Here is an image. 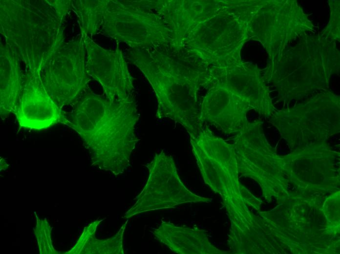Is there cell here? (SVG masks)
<instances>
[{"label":"cell","mask_w":340,"mask_h":254,"mask_svg":"<svg viewBox=\"0 0 340 254\" xmlns=\"http://www.w3.org/2000/svg\"><path fill=\"white\" fill-rule=\"evenodd\" d=\"M139 117L132 96L110 101L90 92L75 102L64 124L82 138L93 165L118 175L129 166L140 140L135 131Z\"/></svg>","instance_id":"cell-1"},{"label":"cell","mask_w":340,"mask_h":254,"mask_svg":"<svg viewBox=\"0 0 340 254\" xmlns=\"http://www.w3.org/2000/svg\"><path fill=\"white\" fill-rule=\"evenodd\" d=\"M128 51V58L142 72L155 92L156 118H169L179 123L190 136L198 134L203 123L196 102L197 84L180 68L166 64L155 51L130 48Z\"/></svg>","instance_id":"cell-2"},{"label":"cell","mask_w":340,"mask_h":254,"mask_svg":"<svg viewBox=\"0 0 340 254\" xmlns=\"http://www.w3.org/2000/svg\"><path fill=\"white\" fill-rule=\"evenodd\" d=\"M146 8L145 0H108L103 33L132 49L156 47L165 42L167 30L159 17Z\"/></svg>","instance_id":"cell-3"},{"label":"cell","mask_w":340,"mask_h":254,"mask_svg":"<svg viewBox=\"0 0 340 254\" xmlns=\"http://www.w3.org/2000/svg\"><path fill=\"white\" fill-rule=\"evenodd\" d=\"M190 143L204 182L220 195L222 203L242 200L234 146L215 136L208 127L190 136Z\"/></svg>","instance_id":"cell-4"},{"label":"cell","mask_w":340,"mask_h":254,"mask_svg":"<svg viewBox=\"0 0 340 254\" xmlns=\"http://www.w3.org/2000/svg\"><path fill=\"white\" fill-rule=\"evenodd\" d=\"M146 167L149 170L147 181L133 205L125 213V218L184 203L212 201L193 193L186 187L178 175L173 157L164 150L156 153Z\"/></svg>","instance_id":"cell-5"},{"label":"cell","mask_w":340,"mask_h":254,"mask_svg":"<svg viewBox=\"0 0 340 254\" xmlns=\"http://www.w3.org/2000/svg\"><path fill=\"white\" fill-rule=\"evenodd\" d=\"M83 37L57 48L41 72L44 87L62 108L76 101L90 79L86 68Z\"/></svg>","instance_id":"cell-6"},{"label":"cell","mask_w":340,"mask_h":254,"mask_svg":"<svg viewBox=\"0 0 340 254\" xmlns=\"http://www.w3.org/2000/svg\"><path fill=\"white\" fill-rule=\"evenodd\" d=\"M82 35L87 54V72L101 84L106 97L115 101L130 96L134 88V78L118 42L115 50H107L97 44L88 35L83 33Z\"/></svg>","instance_id":"cell-7"},{"label":"cell","mask_w":340,"mask_h":254,"mask_svg":"<svg viewBox=\"0 0 340 254\" xmlns=\"http://www.w3.org/2000/svg\"><path fill=\"white\" fill-rule=\"evenodd\" d=\"M21 127L40 130L64 123L66 117L45 90L41 74L24 77L20 101L14 113Z\"/></svg>","instance_id":"cell-8"},{"label":"cell","mask_w":340,"mask_h":254,"mask_svg":"<svg viewBox=\"0 0 340 254\" xmlns=\"http://www.w3.org/2000/svg\"><path fill=\"white\" fill-rule=\"evenodd\" d=\"M245 106L224 87L215 85L206 96L200 110L202 122H208L223 132H240L248 123Z\"/></svg>","instance_id":"cell-9"},{"label":"cell","mask_w":340,"mask_h":254,"mask_svg":"<svg viewBox=\"0 0 340 254\" xmlns=\"http://www.w3.org/2000/svg\"><path fill=\"white\" fill-rule=\"evenodd\" d=\"M154 237L179 254H224L210 242L207 231L196 227L178 226L162 221L153 232Z\"/></svg>","instance_id":"cell-10"},{"label":"cell","mask_w":340,"mask_h":254,"mask_svg":"<svg viewBox=\"0 0 340 254\" xmlns=\"http://www.w3.org/2000/svg\"><path fill=\"white\" fill-rule=\"evenodd\" d=\"M0 64V111L4 119L15 113L21 96L23 81L16 58L10 49L2 48Z\"/></svg>","instance_id":"cell-11"},{"label":"cell","mask_w":340,"mask_h":254,"mask_svg":"<svg viewBox=\"0 0 340 254\" xmlns=\"http://www.w3.org/2000/svg\"><path fill=\"white\" fill-rule=\"evenodd\" d=\"M101 221L90 224L85 230L77 247L78 254H124L123 238L128 221L112 237L106 240H98L95 237L96 227Z\"/></svg>","instance_id":"cell-12"},{"label":"cell","mask_w":340,"mask_h":254,"mask_svg":"<svg viewBox=\"0 0 340 254\" xmlns=\"http://www.w3.org/2000/svg\"><path fill=\"white\" fill-rule=\"evenodd\" d=\"M76 10L80 22L81 33L95 34L102 26L108 0H79Z\"/></svg>","instance_id":"cell-13"}]
</instances>
